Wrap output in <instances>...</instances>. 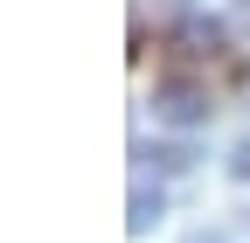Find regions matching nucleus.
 <instances>
[{
	"instance_id": "f257e3e1",
	"label": "nucleus",
	"mask_w": 250,
	"mask_h": 243,
	"mask_svg": "<svg viewBox=\"0 0 250 243\" xmlns=\"http://www.w3.org/2000/svg\"><path fill=\"white\" fill-rule=\"evenodd\" d=\"M208 90H195V83H160L153 90V118L160 125H174V132H195V125H208Z\"/></svg>"
},
{
	"instance_id": "7ed1b4c3",
	"label": "nucleus",
	"mask_w": 250,
	"mask_h": 243,
	"mask_svg": "<svg viewBox=\"0 0 250 243\" xmlns=\"http://www.w3.org/2000/svg\"><path fill=\"white\" fill-rule=\"evenodd\" d=\"M139 160H146V167H167V174L195 167V153H188V146H160V153H153V146H139Z\"/></svg>"
},
{
	"instance_id": "20e7f679",
	"label": "nucleus",
	"mask_w": 250,
	"mask_h": 243,
	"mask_svg": "<svg viewBox=\"0 0 250 243\" xmlns=\"http://www.w3.org/2000/svg\"><path fill=\"white\" fill-rule=\"evenodd\" d=\"M229 174H236V181H250V139L236 146V153H229Z\"/></svg>"
},
{
	"instance_id": "39448f33",
	"label": "nucleus",
	"mask_w": 250,
	"mask_h": 243,
	"mask_svg": "<svg viewBox=\"0 0 250 243\" xmlns=\"http://www.w3.org/2000/svg\"><path fill=\"white\" fill-rule=\"evenodd\" d=\"M188 243H229L223 229H195V236H188Z\"/></svg>"
},
{
	"instance_id": "f03ea898",
	"label": "nucleus",
	"mask_w": 250,
	"mask_h": 243,
	"mask_svg": "<svg viewBox=\"0 0 250 243\" xmlns=\"http://www.w3.org/2000/svg\"><path fill=\"white\" fill-rule=\"evenodd\" d=\"M153 223H160V188L132 181V202H125V229H153Z\"/></svg>"
}]
</instances>
